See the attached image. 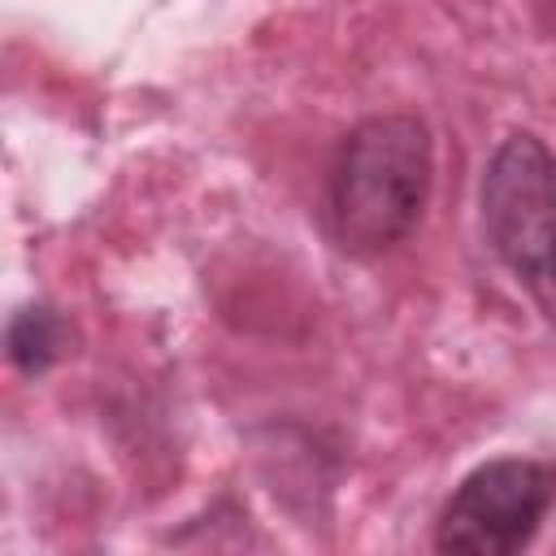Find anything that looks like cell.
Wrapping results in <instances>:
<instances>
[{
  "instance_id": "obj_1",
  "label": "cell",
  "mask_w": 556,
  "mask_h": 556,
  "mask_svg": "<svg viewBox=\"0 0 556 556\" xmlns=\"http://www.w3.org/2000/svg\"><path fill=\"white\" fill-rule=\"evenodd\" d=\"M434 174L426 122L378 113L352 126L326 174V230L348 256L395 248L421 217Z\"/></svg>"
},
{
  "instance_id": "obj_2",
  "label": "cell",
  "mask_w": 556,
  "mask_h": 556,
  "mask_svg": "<svg viewBox=\"0 0 556 556\" xmlns=\"http://www.w3.org/2000/svg\"><path fill=\"white\" fill-rule=\"evenodd\" d=\"M482 230L495 256L556 317V152L517 130L482 174Z\"/></svg>"
},
{
  "instance_id": "obj_3",
  "label": "cell",
  "mask_w": 556,
  "mask_h": 556,
  "mask_svg": "<svg viewBox=\"0 0 556 556\" xmlns=\"http://www.w3.org/2000/svg\"><path fill=\"white\" fill-rule=\"evenodd\" d=\"M556 500V469L543 460H486L443 504L434 521V547L460 556L521 552Z\"/></svg>"
},
{
  "instance_id": "obj_4",
  "label": "cell",
  "mask_w": 556,
  "mask_h": 556,
  "mask_svg": "<svg viewBox=\"0 0 556 556\" xmlns=\"http://www.w3.org/2000/svg\"><path fill=\"white\" fill-rule=\"evenodd\" d=\"M65 348V321L48 304H30L9 321V356L22 374H43Z\"/></svg>"
},
{
  "instance_id": "obj_5",
  "label": "cell",
  "mask_w": 556,
  "mask_h": 556,
  "mask_svg": "<svg viewBox=\"0 0 556 556\" xmlns=\"http://www.w3.org/2000/svg\"><path fill=\"white\" fill-rule=\"evenodd\" d=\"M543 4H547V9H552V17H556V0H543Z\"/></svg>"
}]
</instances>
